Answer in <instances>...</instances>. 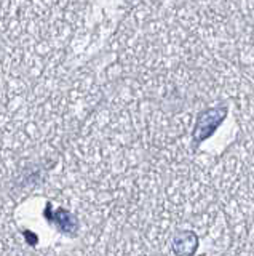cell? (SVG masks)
I'll use <instances>...</instances> for the list:
<instances>
[{
    "mask_svg": "<svg viewBox=\"0 0 254 256\" xmlns=\"http://www.w3.org/2000/svg\"><path fill=\"white\" fill-rule=\"evenodd\" d=\"M45 216L46 220H48L50 222L56 224V226L62 230L66 232V234H72V232L77 229V221L72 214H70L69 212L62 210V208H59V210H51V204L46 205V210H45Z\"/></svg>",
    "mask_w": 254,
    "mask_h": 256,
    "instance_id": "3957f363",
    "label": "cell"
},
{
    "mask_svg": "<svg viewBox=\"0 0 254 256\" xmlns=\"http://www.w3.org/2000/svg\"><path fill=\"white\" fill-rule=\"evenodd\" d=\"M227 114H229L227 106H216L202 110L197 117V122L192 132L194 146H198L203 141L210 140L214 134V132L221 126V124L226 120Z\"/></svg>",
    "mask_w": 254,
    "mask_h": 256,
    "instance_id": "6da1fadb",
    "label": "cell"
},
{
    "mask_svg": "<svg viewBox=\"0 0 254 256\" xmlns=\"http://www.w3.org/2000/svg\"><path fill=\"white\" fill-rule=\"evenodd\" d=\"M198 245H200L198 236L190 229L178 230L171 240V250L176 256H195Z\"/></svg>",
    "mask_w": 254,
    "mask_h": 256,
    "instance_id": "7a4b0ae2",
    "label": "cell"
}]
</instances>
